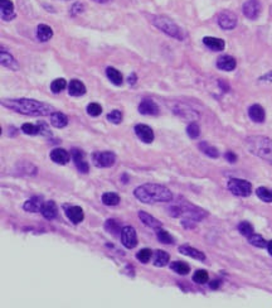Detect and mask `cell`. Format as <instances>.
Returning <instances> with one entry per match:
<instances>
[{"mask_svg":"<svg viewBox=\"0 0 272 308\" xmlns=\"http://www.w3.org/2000/svg\"><path fill=\"white\" fill-rule=\"evenodd\" d=\"M43 201L41 197H33L30 200H28L26 204L23 205V209L28 213H41L42 206H43Z\"/></svg>","mask_w":272,"mask_h":308,"instance_id":"obj_26","label":"cell"},{"mask_svg":"<svg viewBox=\"0 0 272 308\" xmlns=\"http://www.w3.org/2000/svg\"><path fill=\"white\" fill-rule=\"evenodd\" d=\"M101 200L106 206H116L120 204V196L115 192H106L102 195Z\"/></svg>","mask_w":272,"mask_h":308,"instance_id":"obj_32","label":"cell"},{"mask_svg":"<svg viewBox=\"0 0 272 308\" xmlns=\"http://www.w3.org/2000/svg\"><path fill=\"white\" fill-rule=\"evenodd\" d=\"M67 88V81L64 79H55L54 81L51 84V90L54 93H59Z\"/></svg>","mask_w":272,"mask_h":308,"instance_id":"obj_41","label":"cell"},{"mask_svg":"<svg viewBox=\"0 0 272 308\" xmlns=\"http://www.w3.org/2000/svg\"><path fill=\"white\" fill-rule=\"evenodd\" d=\"M83 10H84L83 5H82L81 3H76L73 4L72 8H71V15H72V17H77V15L81 14Z\"/></svg>","mask_w":272,"mask_h":308,"instance_id":"obj_46","label":"cell"},{"mask_svg":"<svg viewBox=\"0 0 272 308\" xmlns=\"http://www.w3.org/2000/svg\"><path fill=\"white\" fill-rule=\"evenodd\" d=\"M169 211H170V215L173 217H183V220H193L195 222L203 220L207 216V213L204 210L193 206L188 202L174 205L169 209Z\"/></svg>","mask_w":272,"mask_h":308,"instance_id":"obj_4","label":"cell"},{"mask_svg":"<svg viewBox=\"0 0 272 308\" xmlns=\"http://www.w3.org/2000/svg\"><path fill=\"white\" fill-rule=\"evenodd\" d=\"M208 273H207V271H204V269H199V271H197L195 273H194L193 276V282L198 283V284H206L207 282H208Z\"/></svg>","mask_w":272,"mask_h":308,"instance_id":"obj_40","label":"cell"},{"mask_svg":"<svg viewBox=\"0 0 272 308\" xmlns=\"http://www.w3.org/2000/svg\"><path fill=\"white\" fill-rule=\"evenodd\" d=\"M242 12L244 15L249 19V21H255L260 17L261 14V4L258 0H247L246 3L242 6Z\"/></svg>","mask_w":272,"mask_h":308,"instance_id":"obj_9","label":"cell"},{"mask_svg":"<svg viewBox=\"0 0 272 308\" xmlns=\"http://www.w3.org/2000/svg\"><path fill=\"white\" fill-rule=\"evenodd\" d=\"M237 15L231 10H223L219 15H218V24L222 30L231 31L236 28L237 26Z\"/></svg>","mask_w":272,"mask_h":308,"instance_id":"obj_8","label":"cell"},{"mask_svg":"<svg viewBox=\"0 0 272 308\" xmlns=\"http://www.w3.org/2000/svg\"><path fill=\"white\" fill-rule=\"evenodd\" d=\"M198 148L200 149V152H203V153L206 154V155H208V157L211 158L219 157V152H218V149L216 148V147L211 146L208 142H200L199 144H198Z\"/></svg>","mask_w":272,"mask_h":308,"instance_id":"obj_31","label":"cell"},{"mask_svg":"<svg viewBox=\"0 0 272 308\" xmlns=\"http://www.w3.org/2000/svg\"><path fill=\"white\" fill-rule=\"evenodd\" d=\"M41 213L43 215V217L47 218V220H54L58 216L57 205L53 201H46L43 206H42Z\"/></svg>","mask_w":272,"mask_h":308,"instance_id":"obj_18","label":"cell"},{"mask_svg":"<svg viewBox=\"0 0 272 308\" xmlns=\"http://www.w3.org/2000/svg\"><path fill=\"white\" fill-rule=\"evenodd\" d=\"M93 1L100 3V4H106V3H109V1H111V0H93Z\"/></svg>","mask_w":272,"mask_h":308,"instance_id":"obj_53","label":"cell"},{"mask_svg":"<svg viewBox=\"0 0 272 308\" xmlns=\"http://www.w3.org/2000/svg\"><path fill=\"white\" fill-rule=\"evenodd\" d=\"M22 131L27 135H38V134H41V128L38 124L34 125L30 123H26L22 125Z\"/></svg>","mask_w":272,"mask_h":308,"instance_id":"obj_38","label":"cell"},{"mask_svg":"<svg viewBox=\"0 0 272 308\" xmlns=\"http://www.w3.org/2000/svg\"><path fill=\"white\" fill-rule=\"evenodd\" d=\"M248 117L251 118L252 122L260 123L261 124V123H264L265 119H266V113H265V109L261 105L255 104L248 109Z\"/></svg>","mask_w":272,"mask_h":308,"instance_id":"obj_17","label":"cell"},{"mask_svg":"<svg viewBox=\"0 0 272 308\" xmlns=\"http://www.w3.org/2000/svg\"><path fill=\"white\" fill-rule=\"evenodd\" d=\"M169 259H170V256H169V254L166 251H164V250H157L155 254H154V265L159 268L165 267L169 263Z\"/></svg>","mask_w":272,"mask_h":308,"instance_id":"obj_30","label":"cell"},{"mask_svg":"<svg viewBox=\"0 0 272 308\" xmlns=\"http://www.w3.org/2000/svg\"><path fill=\"white\" fill-rule=\"evenodd\" d=\"M136 81H137V77H136L135 73H131L130 76H129V79H128V82L130 85H135Z\"/></svg>","mask_w":272,"mask_h":308,"instance_id":"obj_50","label":"cell"},{"mask_svg":"<svg viewBox=\"0 0 272 308\" xmlns=\"http://www.w3.org/2000/svg\"><path fill=\"white\" fill-rule=\"evenodd\" d=\"M1 105L9 110L29 117H47L55 111L52 105L33 99H4Z\"/></svg>","mask_w":272,"mask_h":308,"instance_id":"obj_1","label":"cell"},{"mask_svg":"<svg viewBox=\"0 0 272 308\" xmlns=\"http://www.w3.org/2000/svg\"><path fill=\"white\" fill-rule=\"evenodd\" d=\"M135 134L142 143L150 144L154 142V131L149 125L137 124L135 126Z\"/></svg>","mask_w":272,"mask_h":308,"instance_id":"obj_11","label":"cell"},{"mask_svg":"<svg viewBox=\"0 0 272 308\" xmlns=\"http://www.w3.org/2000/svg\"><path fill=\"white\" fill-rule=\"evenodd\" d=\"M258 80H260V81H265V82H272V71L265 73L264 76H261Z\"/></svg>","mask_w":272,"mask_h":308,"instance_id":"obj_49","label":"cell"},{"mask_svg":"<svg viewBox=\"0 0 272 308\" xmlns=\"http://www.w3.org/2000/svg\"><path fill=\"white\" fill-rule=\"evenodd\" d=\"M121 243L125 247L128 249H134L137 245V236H136V231L134 227L125 226L121 230Z\"/></svg>","mask_w":272,"mask_h":308,"instance_id":"obj_10","label":"cell"},{"mask_svg":"<svg viewBox=\"0 0 272 308\" xmlns=\"http://www.w3.org/2000/svg\"><path fill=\"white\" fill-rule=\"evenodd\" d=\"M91 157L93 164L99 168H110L116 162V155L113 152H95Z\"/></svg>","mask_w":272,"mask_h":308,"instance_id":"obj_7","label":"cell"},{"mask_svg":"<svg viewBox=\"0 0 272 308\" xmlns=\"http://www.w3.org/2000/svg\"><path fill=\"white\" fill-rule=\"evenodd\" d=\"M0 17L4 22H10L15 19L17 14L14 12V5L10 0H0Z\"/></svg>","mask_w":272,"mask_h":308,"instance_id":"obj_12","label":"cell"},{"mask_svg":"<svg viewBox=\"0 0 272 308\" xmlns=\"http://www.w3.org/2000/svg\"><path fill=\"white\" fill-rule=\"evenodd\" d=\"M50 157H51V159H52L54 163H57V164H62V166H64V164H67V163L70 162L71 155H70V153H68L67 151H64V149L55 148L51 152Z\"/></svg>","mask_w":272,"mask_h":308,"instance_id":"obj_16","label":"cell"},{"mask_svg":"<svg viewBox=\"0 0 272 308\" xmlns=\"http://www.w3.org/2000/svg\"><path fill=\"white\" fill-rule=\"evenodd\" d=\"M267 251H269L270 255L272 256V240H270V242L267 243Z\"/></svg>","mask_w":272,"mask_h":308,"instance_id":"obj_52","label":"cell"},{"mask_svg":"<svg viewBox=\"0 0 272 308\" xmlns=\"http://www.w3.org/2000/svg\"><path fill=\"white\" fill-rule=\"evenodd\" d=\"M179 253H182L183 255L190 256L193 259H197V260H200V262H204L206 260V255L204 253H202L200 250L194 249V247L189 246V245H182L179 246Z\"/></svg>","mask_w":272,"mask_h":308,"instance_id":"obj_23","label":"cell"},{"mask_svg":"<svg viewBox=\"0 0 272 308\" xmlns=\"http://www.w3.org/2000/svg\"><path fill=\"white\" fill-rule=\"evenodd\" d=\"M171 271H174L179 276H187L190 272V267L184 262H174L170 264Z\"/></svg>","mask_w":272,"mask_h":308,"instance_id":"obj_34","label":"cell"},{"mask_svg":"<svg viewBox=\"0 0 272 308\" xmlns=\"http://www.w3.org/2000/svg\"><path fill=\"white\" fill-rule=\"evenodd\" d=\"M174 113L179 115V117L191 120V122H194V120L199 118L198 113H195L193 109H190L189 106H186V105H177V108H174Z\"/></svg>","mask_w":272,"mask_h":308,"instance_id":"obj_22","label":"cell"},{"mask_svg":"<svg viewBox=\"0 0 272 308\" xmlns=\"http://www.w3.org/2000/svg\"><path fill=\"white\" fill-rule=\"evenodd\" d=\"M271 13H272V6H271Z\"/></svg>","mask_w":272,"mask_h":308,"instance_id":"obj_54","label":"cell"},{"mask_svg":"<svg viewBox=\"0 0 272 308\" xmlns=\"http://www.w3.org/2000/svg\"><path fill=\"white\" fill-rule=\"evenodd\" d=\"M139 217H140V220L144 222V225H146V226L150 227V229H154L155 231L162 229V226H163L162 222H160L159 220H157L155 217H153L151 215H149L148 213H145V211H140Z\"/></svg>","mask_w":272,"mask_h":308,"instance_id":"obj_24","label":"cell"},{"mask_svg":"<svg viewBox=\"0 0 272 308\" xmlns=\"http://www.w3.org/2000/svg\"><path fill=\"white\" fill-rule=\"evenodd\" d=\"M139 113L141 115H158L159 114V106H158L153 100L150 99H145L140 102L139 105Z\"/></svg>","mask_w":272,"mask_h":308,"instance_id":"obj_15","label":"cell"},{"mask_svg":"<svg viewBox=\"0 0 272 308\" xmlns=\"http://www.w3.org/2000/svg\"><path fill=\"white\" fill-rule=\"evenodd\" d=\"M247 151L272 166V139L264 135H251L245 140Z\"/></svg>","mask_w":272,"mask_h":308,"instance_id":"obj_3","label":"cell"},{"mask_svg":"<svg viewBox=\"0 0 272 308\" xmlns=\"http://www.w3.org/2000/svg\"><path fill=\"white\" fill-rule=\"evenodd\" d=\"M187 134H188L191 139H197V138L200 135L199 125H198L197 123L191 122L190 124L188 125V128H187Z\"/></svg>","mask_w":272,"mask_h":308,"instance_id":"obj_42","label":"cell"},{"mask_svg":"<svg viewBox=\"0 0 272 308\" xmlns=\"http://www.w3.org/2000/svg\"><path fill=\"white\" fill-rule=\"evenodd\" d=\"M236 66H237V62H236V60L232 56H220L219 59L217 60V67L222 71H233L236 68Z\"/></svg>","mask_w":272,"mask_h":308,"instance_id":"obj_20","label":"cell"},{"mask_svg":"<svg viewBox=\"0 0 272 308\" xmlns=\"http://www.w3.org/2000/svg\"><path fill=\"white\" fill-rule=\"evenodd\" d=\"M0 62H1V66H4L5 68H9V70L12 71L19 70V64L15 61L14 57H13L10 53L5 52L3 48H1V52H0Z\"/></svg>","mask_w":272,"mask_h":308,"instance_id":"obj_19","label":"cell"},{"mask_svg":"<svg viewBox=\"0 0 272 308\" xmlns=\"http://www.w3.org/2000/svg\"><path fill=\"white\" fill-rule=\"evenodd\" d=\"M153 24L157 28H159L162 32H164L165 34L170 35L171 38H175L178 41H184L186 39L187 34L183 31V28H180L173 19H170L166 15H157V17H154Z\"/></svg>","mask_w":272,"mask_h":308,"instance_id":"obj_5","label":"cell"},{"mask_svg":"<svg viewBox=\"0 0 272 308\" xmlns=\"http://www.w3.org/2000/svg\"><path fill=\"white\" fill-rule=\"evenodd\" d=\"M87 91H86V86L83 85V82L80 81V80H72L68 85V93L71 96H76V97H79V96L84 95Z\"/></svg>","mask_w":272,"mask_h":308,"instance_id":"obj_25","label":"cell"},{"mask_svg":"<svg viewBox=\"0 0 272 308\" xmlns=\"http://www.w3.org/2000/svg\"><path fill=\"white\" fill-rule=\"evenodd\" d=\"M209 285H211L212 289H218L220 287V280H212Z\"/></svg>","mask_w":272,"mask_h":308,"instance_id":"obj_51","label":"cell"},{"mask_svg":"<svg viewBox=\"0 0 272 308\" xmlns=\"http://www.w3.org/2000/svg\"><path fill=\"white\" fill-rule=\"evenodd\" d=\"M157 238L160 243H163V244L171 245V244H174V242H175L173 236H171L168 231H165V230H162V229L157 230Z\"/></svg>","mask_w":272,"mask_h":308,"instance_id":"obj_37","label":"cell"},{"mask_svg":"<svg viewBox=\"0 0 272 308\" xmlns=\"http://www.w3.org/2000/svg\"><path fill=\"white\" fill-rule=\"evenodd\" d=\"M51 124H52L54 128L62 129L64 128V126H67V124H68V118H67L63 113L54 111V113L51 115Z\"/></svg>","mask_w":272,"mask_h":308,"instance_id":"obj_28","label":"cell"},{"mask_svg":"<svg viewBox=\"0 0 272 308\" xmlns=\"http://www.w3.org/2000/svg\"><path fill=\"white\" fill-rule=\"evenodd\" d=\"M151 256H153V251H151L150 249H141L139 253H137L136 258H137V260L141 262L142 264H146V263L151 259Z\"/></svg>","mask_w":272,"mask_h":308,"instance_id":"obj_43","label":"cell"},{"mask_svg":"<svg viewBox=\"0 0 272 308\" xmlns=\"http://www.w3.org/2000/svg\"><path fill=\"white\" fill-rule=\"evenodd\" d=\"M229 191L236 196L240 197H248L252 193V185L248 181L241 180V178H232L227 184Z\"/></svg>","mask_w":272,"mask_h":308,"instance_id":"obj_6","label":"cell"},{"mask_svg":"<svg viewBox=\"0 0 272 308\" xmlns=\"http://www.w3.org/2000/svg\"><path fill=\"white\" fill-rule=\"evenodd\" d=\"M238 231L241 233V235L246 236V238H248V236H251L252 234L255 233L253 226L249 222H247V221H242V222L238 224Z\"/></svg>","mask_w":272,"mask_h":308,"instance_id":"obj_39","label":"cell"},{"mask_svg":"<svg viewBox=\"0 0 272 308\" xmlns=\"http://www.w3.org/2000/svg\"><path fill=\"white\" fill-rule=\"evenodd\" d=\"M105 230H106L108 233H110V235L117 236L119 234H121L122 229L120 227L117 221L113 220V218H110V220H108L106 222H105Z\"/></svg>","mask_w":272,"mask_h":308,"instance_id":"obj_33","label":"cell"},{"mask_svg":"<svg viewBox=\"0 0 272 308\" xmlns=\"http://www.w3.org/2000/svg\"><path fill=\"white\" fill-rule=\"evenodd\" d=\"M108 120L112 124H120L122 122V113L120 110H112L108 115Z\"/></svg>","mask_w":272,"mask_h":308,"instance_id":"obj_45","label":"cell"},{"mask_svg":"<svg viewBox=\"0 0 272 308\" xmlns=\"http://www.w3.org/2000/svg\"><path fill=\"white\" fill-rule=\"evenodd\" d=\"M38 125H39V128H41V134L42 135H51V129L48 128V125L46 124L44 122H39L38 123Z\"/></svg>","mask_w":272,"mask_h":308,"instance_id":"obj_47","label":"cell"},{"mask_svg":"<svg viewBox=\"0 0 272 308\" xmlns=\"http://www.w3.org/2000/svg\"><path fill=\"white\" fill-rule=\"evenodd\" d=\"M256 193H257V197L264 202H267V204L272 202V189L267 188V187H258Z\"/></svg>","mask_w":272,"mask_h":308,"instance_id":"obj_35","label":"cell"},{"mask_svg":"<svg viewBox=\"0 0 272 308\" xmlns=\"http://www.w3.org/2000/svg\"><path fill=\"white\" fill-rule=\"evenodd\" d=\"M247 239H248L249 244L253 245V246L261 247V249H262V247H267V242L265 240L264 238H262V236L258 235V234L253 233L251 236H248Z\"/></svg>","mask_w":272,"mask_h":308,"instance_id":"obj_36","label":"cell"},{"mask_svg":"<svg viewBox=\"0 0 272 308\" xmlns=\"http://www.w3.org/2000/svg\"><path fill=\"white\" fill-rule=\"evenodd\" d=\"M203 43L206 44L209 50L215 51V52H220L226 47V43H224L223 39L216 37H204L203 38Z\"/></svg>","mask_w":272,"mask_h":308,"instance_id":"obj_21","label":"cell"},{"mask_svg":"<svg viewBox=\"0 0 272 308\" xmlns=\"http://www.w3.org/2000/svg\"><path fill=\"white\" fill-rule=\"evenodd\" d=\"M224 157H226L227 162L229 163H236L237 162V155H236L233 152H227L226 154H224Z\"/></svg>","mask_w":272,"mask_h":308,"instance_id":"obj_48","label":"cell"},{"mask_svg":"<svg viewBox=\"0 0 272 308\" xmlns=\"http://www.w3.org/2000/svg\"><path fill=\"white\" fill-rule=\"evenodd\" d=\"M135 196L142 204H158V202H170L173 200V193L170 189L162 185L146 184L141 185L134 191Z\"/></svg>","mask_w":272,"mask_h":308,"instance_id":"obj_2","label":"cell"},{"mask_svg":"<svg viewBox=\"0 0 272 308\" xmlns=\"http://www.w3.org/2000/svg\"><path fill=\"white\" fill-rule=\"evenodd\" d=\"M53 37V31L50 26L47 24H39L37 28V38L39 42L50 41Z\"/></svg>","mask_w":272,"mask_h":308,"instance_id":"obj_27","label":"cell"},{"mask_svg":"<svg viewBox=\"0 0 272 308\" xmlns=\"http://www.w3.org/2000/svg\"><path fill=\"white\" fill-rule=\"evenodd\" d=\"M87 113L91 117H100L102 114V106L100 104H96V102H91L87 106Z\"/></svg>","mask_w":272,"mask_h":308,"instance_id":"obj_44","label":"cell"},{"mask_svg":"<svg viewBox=\"0 0 272 308\" xmlns=\"http://www.w3.org/2000/svg\"><path fill=\"white\" fill-rule=\"evenodd\" d=\"M106 76H108V79L111 81V84L116 85V86H121L122 82H124L122 73L119 70L113 68V67H108L106 68Z\"/></svg>","mask_w":272,"mask_h":308,"instance_id":"obj_29","label":"cell"},{"mask_svg":"<svg viewBox=\"0 0 272 308\" xmlns=\"http://www.w3.org/2000/svg\"><path fill=\"white\" fill-rule=\"evenodd\" d=\"M72 158H73V162H75V166L77 167L81 173H88L90 171V166H88V163L86 162L84 159V153L81 151V149H72Z\"/></svg>","mask_w":272,"mask_h":308,"instance_id":"obj_14","label":"cell"},{"mask_svg":"<svg viewBox=\"0 0 272 308\" xmlns=\"http://www.w3.org/2000/svg\"><path fill=\"white\" fill-rule=\"evenodd\" d=\"M63 209L66 211L67 217L72 221L73 224H80L84 218L83 210L80 206H72V205H63Z\"/></svg>","mask_w":272,"mask_h":308,"instance_id":"obj_13","label":"cell"}]
</instances>
